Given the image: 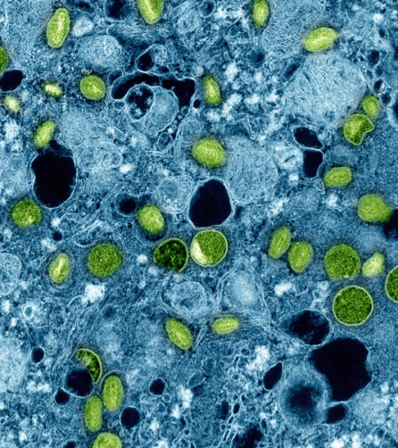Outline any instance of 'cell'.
Listing matches in <instances>:
<instances>
[{"mask_svg":"<svg viewBox=\"0 0 398 448\" xmlns=\"http://www.w3.org/2000/svg\"><path fill=\"white\" fill-rule=\"evenodd\" d=\"M276 171L269 157L254 146L244 152L237 177L231 181L236 201L248 203L267 196L276 182Z\"/></svg>","mask_w":398,"mask_h":448,"instance_id":"obj_1","label":"cell"},{"mask_svg":"<svg viewBox=\"0 0 398 448\" xmlns=\"http://www.w3.org/2000/svg\"><path fill=\"white\" fill-rule=\"evenodd\" d=\"M333 309L338 321L348 326H357L370 316L373 302L366 289L359 286H348L335 295Z\"/></svg>","mask_w":398,"mask_h":448,"instance_id":"obj_2","label":"cell"},{"mask_svg":"<svg viewBox=\"0 0 398 448\" xmlns=\"http://www.w3.org/2000/svg\"><path fill=\"white\" fill-rule=\"evenodd\" d=\"M227 242L220 232L205 230L196 235L192 246V256L195 262L203 267H213L225 257Z\"/></svg>","mask_w":398,"mask_h":448,"instance_id":"obj_3","label":"cell"},{"mask_svg":"<svg viewBox=\"0 0 398 448\" xmlns=\"http://www.w3.org/2000/svg\"><path fill=\"white\" fill-rule=\"evenodd\" d=\"M325 264L328 276L334 279L353 278L360 270L359 255L345 244L331 247L326 254Z\"/></svg>","mask_w":398,"mask_h":448,"instance_id":"obj_4","label":"cell"},{"mask_svg":"<svg viewBox=\"0 0 398 448\" xmlns=\"http://www.w3.org/2000/svg\"><path fill=\"white\" fill-rule=\"evenodd\" d=\"M122 261V257L117 248L110 245H102L90 252L88 265L95 276L107 277L120 267Z\"/></svg>","mask_w":398,"mask_h":448,"instance_id":"obj_5","label":"cell"},{"mask_svg":"<svg viewBox=\"0 0 398 448\" xmlns=\"http://www.w3.org/2000/svg\"><path fill=\"white\" fill-rule=\"evenodd\" d=\"M154 258L162 267L180 271L185 267L187 263V248L181 240L171 239L157 247Z\"/></svg>","mask_w":398,"mask_h":448,"instance_id":"obj_6","label":"cell"},{"mask_svg":"<svg viewBox=\"0 0 398 448\" xmlns=\"http://www.w3.org/2000/svg\"><path fill=\"white\" fill-rule=\"evenodd\" d=\"M195 159L209 167H218L226 161V153L217 140L206 138L198 141L193 149Z\"/></svg>","mask_w":398,"mask_h":448,"instance_id":"obj_7","label":"cell"},{"mask_svg":"<svg viewBox=\"0 0 398 448\" xmlns=\"http://www.w3.org/2000/svg\"><path fill=\"white\" fill-rule=\"evenodd\" d=\"M389 207L384 199L377 194L362 196L358 203V214L366 222L383 221L389 215Z\"/></svg>","mask_w":398,"mask_h":448,"instance_id":"obj_8","label":"cell"},{"mask_svg":"<svg viewBox=\"0 0 398 448\" xmlns=\"http://www.w3.org/2000/svg\"><path fill=\"white\" fill-rule=\"evenodd\" d=\"M70 18L65 8L56 11L47 27V39L50 46L60 48L64 43L70 30Z\"/></svg>","mask_w":398,"mask_h":448,"instance_id":"obj_9","label":"cell"},{"mask_svg":"<svg viewBox=\"0 0 398 448\" xmlns=\"http://www.w3.org/2000/svg\"><path fill=\"white\" fill-rule=\"evenodd\" d=\"M11 215L14 223L20 228L34 226L43 218L40 207L30 199H23L16 203Z\"/></svg>","mask_w":398,"mask_h":448,"instance_id":"obj_10","label":"cell"},{"mask_svg":"<svg viewBox=\"0 0 398 448\" xmlns=\"http://www.w3.org/2000/svg\"><path fill=\"white\" fill-rule=\"evenodd\" d=\"M373 129L375 127L367 116L354 114L345 124L344 135L348 142L359 146L362 144L365 135Z\"/></svg>","mask_w":398,"mask_h":448,"instance_id":"obj_11","label":"cell"},{"mask_svg":"<svg viewBox=\"0 0 398 448\" xmlns=\"http://www.w3.org/2000/svg\"><path fill=\"white\" fill-rule=\"evenodd\" d=\"M337 38L335 31L329 28L313 30L306 38L304 48L310 53H318L333 46Z\"/></svg>","mask_w":398,"mask_h":448,"instance_id":"obj_12","label":"cell"},{"mask_svg":"<svg viewBox=\"0 0 398 448\" xmlns=\"http://www.w3.org/2000/svg\"><path fill=\"white\" fill-rule=\"evenodd\" d=\"M123 397V388L118 376L107 377L103 386L104 404L107 410H117Z\"/></svg>","mask_w":398,"mask_h":448,"instance_id":"obj_13","label":"cell"},{"mask_svg":"<svg viewBox=\"0 0 398 448\" xmlns=\"http://www.w3.org/2000/svg\"><path fill=\"white\" fill-rule=\"evenodd\" d=\"M313 252L311 245L306 242H296L289 253L290 267L296 272H301L308 267L313 259Z\"/></svg>","mask_w":398,"mask_h":448,"instance_id":"obj_14","label":"cell"},{"mask_svg":"<svg viewBox=\"0 0 398 448\" xmlns=\"http://www.w3.org/2000/svg\"><path fill=\"white\" fill-rule=\"evenodd\" d=\"M139 220L142 227L151 233H158L165 224L161 213L154 206L144 207L139 213Z\"/></svg>","mask_w":398,"mask_h":448,"instance_id":"obj_15","label":"cell"},{"mask_svg":"<svg viewBox=\"0 0 398 448\" xmlns=\"http://www.w3.org/2000/svg\"><path fill=\"white\" fill-rule=\"evenodd\" d=\"M85 420L87 428L91 431H96L102 427V403L96 395L90 398L87 402Z\"/></svg>","mask_w":398,"mask_h":448,"instance_id":"obj_16","label":"cell"},{"mask_svg":"<svg viewBox=\"0 0 398 448\" xmlns=\"http://www.w3.org/2000/svg\"><path fill=\"white\" fill-rule=\"evenodd\" d=\"M168 334L178 346L187 350L192 346V336L187 328L177 320L170 319L167 323Z\"/></svg>","mask_w":398,"mask_h":448,"instance_id":"obj_17","label":"cell"},{"mask_svg":"<svg viewBox=\"0 0 398 448\" xmlns=\"http://www.w3.org/2000/svg\"><path fill=\"white\" fill-rule=\"evenodd\" d=\"M291 240V233L286 228H280L274 234L269 245V253L273 259H278L287 250Z\"/></svg>","mask_w":398,"mask_h":448,"instance_id":"obj_18","label":"cell"},{"mask_svg":"<svg viewBox=\"0 0 398 448\" xmlns=\"http://www.w3.org/2000/svg\"><path fill=\"white\" fill-rule=\"evenodd\" d=\"M80 90L82 95L91 100L102 99L106 94L104 81L97 76H87L82 79Z\"/></svg>","mask_w":398,"mask_h":448,"instance_id":"obj_19","label":"cell"},{"mask_svg":"<svg viewBox=\"0 0 398 448\" xmlns=\"http://www.w3.org/2000/svg\"><path fill=\"white\" fill-rule=\"evenodd\" d=\"M70 271V260L66 254L57 255L50 265V278L55 284H59L68 277Z\"/></svg>","mask_w":398,"mask_h":448,"instance_id":"obj_20","label":"cell"},{"mask_svg":"<svg viewBox=\"0 0 398 448\" xmlns=\"http://www.w3.org/2000/svg\"><path fill=\"white\" fill-rule=\"evenodd\" d=\"M137 4L141 14L147 23L154 24L160 20L163 10V2L139 1Z\"/></svg>","mask_w":398,"mask_h":448,"instance_id":"obj_21","label":"cell"},{"mask_svg":"<svg viewBox=\"0 0 398 448\" xmlns=\"http://www.w3.org/2000/svg\"><path fill=\"white\" fill-rule=\"evenodd\" d=\"M353 174L350 169L340 167L331 169L325 178V183L329 187H342L350 183Z\"/></svg>","mask_w":398,"mask_h":448,"instance_id":"obj_22","label":"cell"},{"mask_svg":"<svg viewBox=\"0 0 398 448\" xmlns=\"http://www.w3.org/2000/svg\"><path fill=\"white\" fill-rule=\"evenodd\" d=\"M77 358L82 363H84L93 380L97 381L101 376L102 370L101 363H100L97 356L89 351L81 350L77 352Z\"/></svg>","mask_w":398,"mask_h":448,"instance_id":"obj_23","label":"cell"},{"mask_svg":"<svg viewBox=\"0 0 398 448\" xmlns=\"http://www.w3.org/2000/svg\"><path fill=\"white\" fill-rule=\"evenodd\" d=\"M204 97L205 101L210 105H217L221 102L222 97L217 82L212 77L204 79Z\"/></svg>","mask_w":398,"mask_h":448,"instance_id":"obj_24","label":"cell"},{"mask_svg":"<svg viewBox=\"0 0 398 448\" xmlns=\"http://www.w3.org/2000/svg\"><path fill=\"white\" fill-rule=\"evenodd\" d=\"M384 265V257L380 253L372 255L365 262L362 272L367 277H375L382 272Z\"/></svg>","mask_w":398,"mask_h":448,"instance_id":"obj_25","label":"cell"},{"mask_svg":"<svg viewBox=\"0 0 398 448\" xmlns=\"http://www.w3.org/2000/svg\"><path fill=\"white\" fill-rule=\"evenodd\" d=\"M55 128L53 121H47L38 128L35 134V144L39 147L45 146L51 139Z\"/></svg>","mask_w":398,"mask_h":448,"instance_id":"obj_26","label":"cell"},{"mask_svg":"<svg viewBox=\"0 0 398 448\" xmlns=\"http://www.w3.org/2000/svg\"><path fill=\"white\" fill-rule=\"evenodd\" d=\"M270 9L267 2H256L253 6L252 15L257 26L262 28L267 23L269 18Z\"/></svg>","mask_w":398,"mask_h":448,"instance_id":"obj_27","label":"cell"},{"mask_svg":"<svg viewBox=\"0 0 398 448\" xmlns=\"http://www.w3.org/2000/svg\"><path fill=\"white\" fill-rule=\"evenodd\" d=\"M239 321L233 317H224L215 321L213 330L219 334H227L235 331L239 326Z\"/></svg>","mask_w":398,"mask_h":448,"instance_id":"obj_28","label":"cell"},{"mask_svg":"<svg viewBox=\"0 0 398 448\" xmlns=\"http://www.w3.org/2000/svg\"><path fill=\"white\" fill-rule=\"evenodd\" d=\"M387 294L392 301L397 302L398 299V272L395 267L387 278L386 282Z\"/></svg>","mask_w":398,"mask_h":448,"instance_id":"obj_29","label":"cell"},{"mask_svg":"<svg viewBox=\"0 0 398 448\" xmlns=\"http://www.w3.org/2000/svg\"><path fill=\"white\" fill-rule=\"evenodd\" d=\"M122 446L120 439L109 433L99 435L93 445L94 447H121Z\"/></svg>","mask_w":398,"mask_h":448,"instance_id":"obj_30","label":"cell"},{"mask_svg":"<svg viewBox=\"0 0 398 448\" xmlns=\"http://www.w3.org/2000/svg\"><path fill=\"white\" fill-rule=\"evenodd\" d=\"M362 107L365 112H366L370 117L372 119L377 117L380 112V105L375 97H367L364 100Z\"/></svg>","mask_w":398,"mask_h":448,"instance_id":"obj_31","label":"cell"},{"mask_svg":"<svg viewBox=\"0 0 398 448\" xmlns=\"http://www.w3.org/2000/svg\"><path fill=\"white\" fill-rule=\"evenodd\" d=\"M91 28V24L85 21H80L77 23L76 28H75V33L77 35L82 34V33L86 32Z\"/></svg>","mask_w":398,"mask_h":448,"instance_id":"obj_32","label":"cell"},{"mask_svg":"<svg viewBox=\"0 0 398 448\" xmlns=\"http://www.w3.org/2000/svg\"><path fill=\"white\" fill-rule=\"evenodd\" d=\"M8 63V55L5 50L0 46V74L4 70Z\"/></svg>","mask_w":398,"mask_h":448,"instance_id":"obj_33","label":"cell"},{"mask_svg":"<svg viewBox=\"0 0 398 448\" xmlns=\"http://www.w3.org/2000/svg\"><path fill=\"white\" fill-rule=\"evenodd\" d=\"M6 105L12 111L16 112L19 110V102L12 97L6 99Z\"/></svg>","mask_w":398,"mask_h":448,"instance_id":"obj_34","label":"cell"},{"mask_svg":"<svg viewBox=\"0 0 398 448\" xmlns=\"http://www.w3.org/2000/svg\"><path fill=\"white\" fill-rule=\"evenodd\" d=\"M46 91L52 95H59L61 94V89L55 85H48L46 86Z\"/></svg>","mask_w":398,"mask_h":448,"instance_id":"obj_35","label":"cell"}]
</instances>
